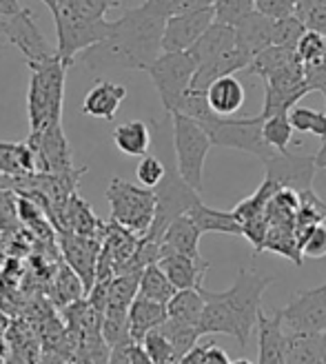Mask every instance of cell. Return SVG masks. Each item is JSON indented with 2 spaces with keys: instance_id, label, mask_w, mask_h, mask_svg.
I'll list each match as a JSON object with an SVG mask.
<instances>
[{
  "instance_id": "1",
  "label": "cell",
  "mask_w": 326,
  "mask_h": 364,
  "mask_svg": "<svg viewBox=\"0 0 326 364\" xmlns=\"http://www.w3.org/2000/svg\"><path fill=\"white\" fill-rule=\"evenodd\" d=\"M167 18V11H162L153 0H147L136 9H124L118 21H114L112 33L82 53V63L92 71H147V67L162 53Z\"/></svg>"
},
{
  "instance_id": "2",
  "label": "cell",
  "mask_w": 326,
  "mask_h": 364,
  "mask_svg": "<svg viewBox=\"0 0 326 364\" xmlns=\"http://www.w3.org/2000/svg\"><path fill=\"white\" fill-rule=\"evenodd\" d=\"M31 71L29 91H27V116L29 132H40L53 122H63L65 109V80L67 65L60 56L27 65Z\"/></svg>"
},
{
  "instance_id": "3",
  "label": "cell",
  "mask_w": 326,
  "mask_h": 364,
  "mask_svg": "<svg viewBox=\"0 0 326 364\" xmlns=\"http://www.w3.org/2000/svg\"><path fill=\"white\" fill-rule=\"evenodd\" d=\"M171 138H173V154L175 167L189 185L202 193L205 187V162L213 147L205 127L189 118L187 114H171Z\"/></svg>"
},
{
  "instance_id": "4",
  "label": "cell",
  "mask_w": 326,
  "mask_h": 364,
  "mask_svg": "<svg viewBox=\"0 0 326 364\" xmlns=\"http://www.w3.org/2000/svg\"><path fill=\"white\" fill-rule=\"evenodd\" d=\"M107 200L112 207V220L147 235L156 218V189L134 185L124 178H112L107 187Z\"/></svg>"
},
{
  "instance_id": "5",
  "label": "cell",
  "mask_w": 326,
  "mask_h": 364,
  "mask_svg": "<svg viewBox=\"0 0 326 364\" xmlns=\"http://www.w3.org/2000/svg\"><path fill=\"white\" fill-rule=\"evenodd\" d=\"M273 282L276 278H271V276H260L258 271L240 269L238 276H235V282L227 291L217 294L227 302L235 322H238L240 347H246L253 329L258 326V318L262 311V296Z\"/></svg>"
},
{
  "instance_id": "6",
  "label": "cell",
  "mask_w": 326,
  "mask_h": 364,
  "mask_svg": "<svg viewBox=\"0 0 326 364\" xmlns=\"http://www.w3.org/2000/svg\"><path fill=\"white\" fill-rule=\"evenodd\" d=\"M262 122L264 118L251 116V118H227L213 114L211 118L202 120L200 124L209 134L213 147H227V149H238L244 154H251L266 162L276 149L264 140L262 136Z\"/></svg>"
},
{
  "instance_id": "7",
  "label": "cell",
  "mask_w": 326,
  "mask_h": 364,
  "mask_svg": "<svg viewBox=\"0 0 326 364\" xmlns=\"http://www.w3.org/2000/svg\"><path fill=\"white\" fill-rule=\"evenodd\" d=\"M195 71L197 63L189 51H162L147 67V74L169 116L180 109V102L191 89Z\"/></svg>"
},
{
  "instance_id": "8",
  "label": "cell",
  "mask_w": 326,
  "mask_h": 364,
  "mask_svg": "<svg viewBox=\"0 0 326 364\" xmlns=\"http://www.w3.org/2000/svg\"><path fill=\"white\" fill-rule=\"evenodd\" d=\"M197 203H202L200 191H195L189 182L180 176L178 167H169L165 180L156 187V218L144 238L160 242L167 227L175 218L189 213Z\"/></svg>"
},
{
  "instance_id": "9",
  "label": "cell",
  "mask_w": 326,
  "mask_h": 364,
  "mask_svg": "<svg viewBox=\"0 0 326 364\" xmlns=\"http://www.w3.org/2000/svg\"><path fill=\"white\" fill-rule=\"evenodd\" d=\"M56 36H58V56L60 60L71 67L76 63L78 53H85L94 45L102 43L114 29V21H76V18L56 16Z\"/></svg>"
},
{
  "instance_id": "10",
  "label": "cell",
  "mask_w": 326,
  "mask_h": 364,
  "mask_svg": "<svg viewBox=\"0 0 326 364\" xmlns=\"http://www.w3.org/2000/svg\"><path fill=\"white\" fill-rule=\"evenodd\" d=\"M0 31H3L5 41L9 45H13L23 53L27 65L45 63V60H51L58 56V49L49 45L43 29L38 27V23H36V14L27 7L18 16L7 18V21H0Z\"/></svg>"
},
{
  "instance_id": "11",
  "label": "cell",
  "mask_w": 326,
  "mask_h": 364,
  "mask_svg": "<svg viewBox=\"0 0 326 364\" xmlns=\"http://www.w3.org/2000/svg\"><path fill=\"white\" fill-rule=\"evenodd\" d=\"M266 176L264 180L271 182L278 189H288V191H311L313 189V178L317 171L315 156H298V154H273L266 162Z\"/></svg>"
},
{
  "instance_id": "12",
  "label": "cell",
  "mask_w": 326,
  "mask_h": 364,
  "mask_svg": "<svg viewBox=\"0 0 326 364\" xmlns=\"http://www.w3.org/2000/svg\"><path fill=\"white\" fill-rule=\"evenodd\" d=\"M29 147L36 156V171L38 173H69L74 171L71 165V149L67 136L63 132V122H53L40 132H29Z\"/></svg>"
},
{
  "instance_id": "13",
  "label": "cell",
  "mask_w": 326,
  "mask_h": 364,
  "mask_svg": "<svg viewBox=\"0 0 326 364\" xmlns=\"http://www.w3.org/2000/svg\"><path fill=\"white\" fill-rule=\"evenodd\" d=\"M286 333H322L326 331V298L315 289L298 291L280 309Z\"/></svg>"
},
{
  "instance_id": "14",
  "label": "cell",
  "mask_w": 326,
  "mask_h": 364,
  "mask_svg": "<svg viewBox=\"0 0 326 364\" xmlns=\"http://www.w3.org/2000/svg\"><path fill=\"white\" fill-rule=\"evenodd\" d=\"M213 23V7L185 9L169 16L165 25V36H162V51H189Z\"/></svg>"
},
{
  "instance_id": "15",
  "label": "cell",
  "mask_w": 326,
  "mask_h": 364,
  "mask_svg": "<svg viewBox=\"0 0 326 364\" xmlns=\"http://www.w3.org/2000/svg\"><path fill=\"white\" fill-rule=\"evenodd\" d=\"M58 247L63 251L65 262L78 273L89 294L96 284L102 240L89 238V235H80V233H71V231H58Z\"/></svg>"
},
{
  "instance_id": "16",
  "label": "cell",
  "mask_w": 326,
  "mask_h": 364,
  "mask_svg": "<svg viewBox=\"0 0 326 364\" xmlns=\"http://www.w3.org/2000/svg\"><path fill=\"white\" fill-rule=\"evenodd\" d=\"M258 364H286V342L288 333L282 324L280 311L264 314L260 311L258 318Z\"/></svg>"
},
{
  "instance_id": "17",
  "label": "cell",
  "mask_w": 326,
  "mask_h": 364,
  "mask_svg": "<svg viewBox=\"0 0 326 364\" xmlns=\"http://www.w3.org/2000/svg\"><path fill=\"white\" fill-rule=\"evenodd\" d=\"M200 238H202V231L195 225L193 218L189 213L180 215L167 227L165 235H162L160 258L165 256V253H185V256H191V258H202Z\"/></svg>"
},
{
  "instance_id": "18",
  "label": "cell",
  "mask_w": 326,
  "mask_h": 364,
  "mask_svg": "<svg viewBox=\"0 0 326 364\" xmlns=\"http://www.w3.org/2000/svg\"><path fill=\"white\" fill-rule=\"evenodd\" d=\"M235 41H238V47L253 60L260 51L273 45V18H268L256 9L235 25Z\"/></svg>"
},
{
  "instance_id": "19",
  "label": "cell",
  "mask_w": 326,
  "mask_h": 364,
  "mask_svg": "<svg viewBox=\"0 0 326 364\" xmlns=\"http://www.w3.org/2000/svg\"><path fill=\"white\" fill-rule=\"evenodd\" d=\"M124 98H126V89L122 85H116L112 80H98L87 91L80 112L82 116L96 120H114Z\"/></svg>"
},
{
  "instance_id": "20",
  "label": "cell",
  "mask_w": 326,
  "mask_h": 364,
  "mask_svg": "<svg viewBox=\"0 0 326 364\" xmlns=\"http://www.w3.org/2000/svg\"><path fill=\"white\" fill-rule=\"evenodd\" d=\"M158 264L165 269V273L178 291L200 289L209 271V262L205 258H191L185 256V253H165Z\"/></svg>"
},
{
  "instance_id": "21",
  "label": "cell",
  "mask_w": 326,
  "mask_h": 364,
  "mask_svg": "<svg viewBox=\"0 0 326 364\" xmlns=\"http://www.w3.org/2000/svg\"><path fill=\"white\" fill-rule=\"evenodd\" d=\"M249 65H251V58L240 47H235V49L222 53V56H217V58H213V60H209L205 65H197L191 89L193 91H207L217 78L238 74V71H246Z\"/></svg>"
},
{
  "instance_id": "22",
  "label": "cell",
  "mask_w": 326,
  "mask_h": 364,
  "mask_svg": "<svg viewBox=\"0 0 326 364\" xmlns=\"http://www.w3.org/2000/svg\"><path fill=\"white\" fill-rule=\"evenodd\" d=\"M104 223H100L96 213L92 211L85 200L74 193L65 205V211L60 215L58 223V231H71V233H80V235H89V238H98L102 240L104 235Z\"/></svg>"
},
{
  "instance_id": "23",
  "label": "cell",
  "mask_w": 326,
  "mask_h": 364,
  "mask_svg": "<svg viewBox=\"0 0 326 364\" xmlns=\"http://www.w3.org/2000/svg\"><path fill=\"white\" fill-rule=\"evenodd\" d=\"M202 296L207 300L205 304V314L200 320V333L202 336H231L235 340H240V329L238 322H235L231 309L227 306V302L215 294V291H207L205 287L200 289Z\"/></svg>"
},
{
  "instance_id": "24",
  "label": "cell",
  "mask_w": 326,
  "mask_h": 364,
  "mask_svg": "<svg viewBox=\"0 0 326 364\" xmlns=\"http://www.w3.org/2000/svg\"><path fill=\"white\" fill-rule=\"evenodd\" d=\"M235 47H238V41H235V27L215 21L200 38H197V43L189 49V53L197 65H205Z\"/></svg>"
},
{
  "instance_id": "25",
  "label": "cell",
  "mask_w": 326,
  "mask_h": 364,
  "mask_svg": "<svg viewBox=\"0 0 326 364\" xmlns=\"http://www.w3.org/2000/svg\"><path fill=\"white\" fill-rule=\"evenodd\" d=\"M207 102L209 107L217 116H227L231 118L233 114H238L240 109L244 107V100H246V91H244V85L235 78V74L231 76H222L217 78L207 91Z\"/></svg>"
},
{
  "instance_id": "26",
  "label": "cell",
  "mask_w": 326,
  "mask_h": 364,
  "mask_svg": "<svg viewBox=\"0 0 326 364\" xmlns=\"http://www.w3.org/2000/svg\"><path fill=\"white\" fill-rule=\"evenodd\" d=\"M169 318L167 304L149 300L138 296L131 306H129V329H131V338L136 342H142V338L147 336L153 329H160L165 320Z\"/></svg>"
},
{
  "instance_id": "27",
  "label": "cell",
  "mask_w": 326,
  "mask_h": 364,
  "mask_svg": "<svg viewBox=\"0 0 326 364\" xmlns=\"http://www.w3.org/2000/svg\"><path fill=\"white\" fill-rule=\"evenodd\" d=\"M189 215L200 227L202 233H227V235H244V223L238 218L235 211H217L207 207L205 203H197Z\"/></svg>"
},
{
  "instance_id": "28",
  "label": "cell",
  "mask_w": 326,
  "mask_h": 364,
  "mask_svg": "<svg viewBox=\"0 0 326 364\" xmlns=\"http://www.w3.org/2000/svg\"><path fill=\"white\" fill-rule=\"evenodd\" d=\"M114 144L118 151L131 158H142L149 154L151 147V129L142 120H129L122 122L114 129Z\"/></svg>"
},
{
  "instance_id": "29",
  "label": "cell",
  "mask_w": 326,
  "mask_h": 364,
  "mask_svg": "<svg viewBox=\"0 0 326 364\" xmlns=\"http://www.w3.org/2000/svg\"><path fill=\"white\" fill-rule=\"evenodd\" d=\"M0 173L11 178H27L36 173V156L29 142H3L0 140Z\"/></svg>"
},
{
  "instance_id": "30",
  "label": "cell",
  "mask_w": 326,
  "mask_h": 364,
  "mask_svg": "<svg viewBox=\"0 0 326 364\" xmlns=\"http://www.w3.org/2000/svg\"><path fill=\"white\" fill-rule=\"evenodd\" d=\"M200 289H180V291H175V296L167 302L169 318H173L178 322H185V324H193V326L200 329V320H202L205 304H207Z\"/></svg>"
},
{
  "instance_id": "31",
  "label": "cell",
  "mask_w": 326,
  "mask_h": 364,
  "mask_svg": "<svg viewBox=\"0 0 326 364\" xmlns=\"http://www.w3.org/2000/svg\"><path fill=\"white\" fill-rule=\"evenodd\" d=\"M298 58V51L295 47H286V45H271L266 47L264 51H260L256 58L251 60L249 69L251 74H256L258 78L266 80L268 76H273L276 71L288 67V65H293Z\"/></svg>"
},
{
  "instance_id": "32",
  "label": "cell",
  "mask_w": 326,
  "mask_h": 364,
  "mask_svg": "<svg viewBox=\"0 0 326 364\" xmlns=\"http://www.w3.org/2000/svg\"><path fill=\"white\" fill-rule=\"evenodd\" d=\"M175 287L173 282L169 280V276L165 273L158 262L156 264H149L140 273V289H138V296L142 298H149V300H156V302H162L167 304L173 296H175Z\"/></svg>"
},
{
  "instance_id": "33",
  "label": "cell",
  "mask_w": 326,
  "mask_h": 364,
  "mask_svg": "<svg viewBox=\"0 0 326 364\" xmlns=\"http://www.w3.org/2000/svg\"><path fill=\"white\" fill-rule=\"evenodd\" d=\"M120 7H122L120 0H60L56 16L76 18V21H104L109 9H120Z\"/></svg>"
},
{
  "instance_id": "34",
  "label": "cell",
  "mask_w": 326,
  "mask_h": 364,
  "mask_svg": "<svg viewBox=\"0 0 326 364\" xmlns=\"http://www.w3.org/2000/svg\"><path fill=\"white\" fill-rule=\"evenodd\" d=\"M51 282H53L51 298H53V302H56L58 306H67L71 302L80 300L82 294L87 296L85 282L80 280V276L69 264H60Z\"/></svg>"
},
{
  "instance_id": "35",
  "label": "cell",
  "mask_w": 326,
  "mask_h": 364,
  "mask_svg": "<svg viewBox=\"0 0 326 364\" xmlns=\"http://www.w3.org/2000/svg\"><path fill=\"white\" fill-rule=\"evenodd\" d=\"M286 364H324L320 353V333H288Z\"/></svg>"
},
{
  "instance_id": "36",
  "label": "cell",
  "mask_w": 326,
  "mask_h": 364,
  "mask_svg": "<svg viewBox=\"0 0 326 364\" xmlns=\"http://www.w3.org/2000/svg\"><path fill=\"white\" fill-rule=\"evenodd\" d=\"M160 331L169 338V342L173 344V351H175V362L183 358L185 353H189L197 342H200L202 333L197 326L193 324H185V322H178L173 318H167L165 324L160 326Z\"/></svg>"
},
{
  "instance_id": "37",
  "label": "cell",
  "mask_w": 326,
  "mask_h": 364,
  "mask_svg": "<svg viewBox=\"0 0 326 364\" xmlns=\"http://www.w3.org/2000/svg\"><path fill=\"white\" fill-rule=\"evenodd\" d=\"M293 124L288 114H276V116H268L262 122V136L264 140L273 147L278 154L288 151V142L293 138Z\"/></svg>"
},
{
  "instance_id": "38",
  "label": "cell",
  "mask_w": 326,
  "mask_h": 364,
  "mask_svg": "<svg viewBox=\"0 0 326 364\" xmlns=\"http://www.w3.org/2000/svg\"><path fill=\"white\" fill-rule=\"evenodd\" d=\"M140 289V273H118L109 282V304L107 306H120L129 309L131 302L138 298Z\"/></svg>"
},
{
  "instance_id": "39",
  "label": "cell",
  "mask_w": 326,
  "mask_h": 364,
  "mask_svg": "<svg viewBox=\"0 0 326 364\" xmlns=\"http://www.w3.org/2000/svg\"><path fill=\"white\" fill-rule=\"evenodd\" d=\"M288 118H291L293 129L300 134H311L317 138H326V112H317V109L311 107H293L288 112Z\"/></svg>"
},
{
  "instance_id": "40",
  "label": "cell",
  "mask_w": 326,
  "mask_h": 364,
  "mask_svg": "<svg viewBox=\"0 0 326 364\" xmlns=\"http://www.w3.org/2000/svg\"><path fill=\"white\" fill-rule=\"evenodd\" d=\"M298 247L300 253L306 258H326V225L324 223H315L311 227H306L304 233L298 235Z\"/></svg>"
},
{
  "instance_id": "41",
  "label": "cell",
  "mask_w": 326,
  "mask_h": 364,
  "mask_svg": "<svg viewBox=\"0 0 326 364\" xmlns=\"http://www.w3.org/2000/svg\"><path fill=\"white\" fill-rule=\"evenodd\" d=\"M304 31L306 27L295 14L284 16V18H273V45L298 47Z\"/></svg>"
},
{
  "instance_id": "42",
  "label": "cell",
  "mask_w": 326,
  "mask_h": 364,
  "mask_svg": "<svg viewBox=\"0 0 326 364\" xmlns=\"http://www.w3.org/2000/svg\"><path fill=\"white\" fill-rule=\"evenodd\" d=\"M215 21L227 25H238L242 18L256 11V0H217L213 5Z\"/></svg>"
},
{
  "instance_id": "43",
  "label": "cell",
  "mask_w": 326,
  "mask_h": 364,
  "mask_svg": "<svg viewBox=\"0 0 326 364\" xmlns=\"http://www.w3.org/2000/svg\"><path fill=\"white\" fill-rule=\"evenodd\" d=\"M142 347L144 351L149 353V358L156 364H175V351H173V344L169 342V338L162 333L160 329L149 331L147 336L142 338Z\"/></svg>"
},
{
  "instance_id": "44",
  "label": "cell",
  "mask_w": 326,
  "mask_h": 364,
  "mask_svg": "<svg viewBox=\"0 0 326 364\" xmlns=\"http://www.w3.org/2000/svg\"><path fill=\"white\" fill-rule=\"evenodd\" d=\"M295 16L304 23L306 29L326 36V0H300Z\"/></svg>"
},
{
  "instance_id": "45",
  "label": "cell",
  "mask_w": 326,
  "mask_h": 364,
  "mask_svg": "<svg viewBox=\"0 0 326 364\" xmlns=\"http://www.w3.org/2000/svg\"><path fill=\"white\" fill-rule=\"evenodd\" d=\"M167 165L162 162L158 156H142L140 162H138V167H136V178H138V185L142 187H149V189H156L162 180H165L167 176Z\"/></svg>"
},
{
  "instance_id": "46",
  "label": "cell",
  "mask_w": 326,
  "mask_h": 364,
  "mask_svg": "<svg viewBox=\"0 0 326 364\" xmlns=\"http://www.w3.org/2000/svg\"><path fill=\"white\" fill-rule=\"evenodd\" d=\"M295 51H298V58L302 60V65H311V63L320 60L326 53V36L306 29L304 36L300 38V43H298V47H295Z\"/></svg>"
},
{
  "instance_id": "47",
  "label": "cell",
  "mask_w": 326,
  "mask_h": 364,
  "mask_svg": "<svg viewBox=\"0 0 326 364\" xmlns=\"http://www.w3.org/2000/svg\"><path fill=\"white\" fill-rule=\"evenodd\" d=\"M18 220V198L11 189H0V231H11Z\"/></svg>"
},
{
  "instance_id": "48",
  "label": "cell",
  "mask_w": 326,
  "mask_h": 364,
  "mask_svg": "<svg viewBox=\"0 0 326 364\" xmlns=\"http://www.w3.org/2000/svg\"><path fill=\"white\" fill-rule=\"evenodd\" d=\"M256 9L268 18H284L295 14L293 0H256Z\"/></svg>"
},
{
  "instance_id": "49",
  "label": "cell",
  "mask_w": 326,
  "mask_h": 364,
  "mask_svg": "<svg viewBox=\"0 0 326 364\" xmlns=\"http://www.w3.org/2000/svg\"><path fill=\"white\" fill-rule=\"evenodd\" d=\"M304 67V78H306V85L311 87V91H324L326 89V53L311 63V65H302Z\"/></svg>"
},
{
  "instance_id": "50",
  "label": "cell",
  "mask_w": 326,
  "mask_h": 364,
  "mask_svg": "<svg viewBox=\"0 0 326 364\" xmlns=\"http://www.w3.org/2000/svg\"><path fill=\"white\" fill-rule=\"evenodd\" d=\"M209 344H211V342H197L195 347H193L189 353H185L183 358H180L175 364H202L205 353H207V349H209Z\"/></svg>"
},
{
  "instance_id": "51",
  "label": "cell",
  "mask_w": 326,
  "mask_h": 364,
  "mask_svg": "<svg viewBox=\"0 0 326 364\" xmlns=\"http://www.w3.org/2000/svg\"><path fill=\"white\" fill-rule=\"evenodd\" d=\"M202 364H231V360H229V355H227L224 349H220L217 344L211 342V344H209V349H207V353H205Z\"/></svg>"
},
{
  "instance_id": "52",
  "label": "cell",
  "mask_w": 326,
  "mask_h": 364,
  "mask_svg": "<svg viewBox=\"0 0 326 364\" xmlns=\"http://www.w3.org/2000/svg\"><path fill=\"white\" fill-rule=\"evenodd\" d=\"M25 7L21 5V0H0V21H7L21 14Z\"/></svg>"
},
{
  "instance_id": "53",
  "label": "cell",
  "mask_w": 326,
  "mask_h": 364,
  "mask_svg": "<svg viewBox=\"0 0 326 364\" xmlns=\"http://www.w3.org/2000/svg\"><path fill=\"white\" fill-rule=\"evenodd\" d=\"M129 364H156L149 353L144 351V347L140 342H134V347H131V358H129Z\"/></svg>"
},
{
  "instance_id": "54",
  "label": "cell",
  "mask_w": 326,
  "mask_h": 364,
  "mask_svg": "<svg viewBox=\"0 0 326 364\" xmlns=\"http://www.w3.org/2000/svg\"><path fill=\"white\" fill-rule=\"evenodd\" d=\"M217 3V0H183V9H205V7H213Z\"/></svg>"
},
{
  "instance_id": "55",
  "label": "cell",
  "mask_w": 326,
  "mask_h": 364,
  "mask_svg": "<svg viewBox=\"0 0 326 364\" xmlns=\"http://www.w3.org/2000/svg\"><path fill=\"white\" fill-rule=\"evenodd\" d=\"M9 353H11L9 340H7L5 336H0V364H7V360H9Z\"/></svg>"
},
{
  "instance_id": "56",
  "label": "cell",
  "mask_w": 326,
  "mask_h": 364,
  "mask_svg": "<svg viewBox=\"0 0 326 364\" xmlns=\"http://www.w3.org/2000/svg\"><path fill=\"white\" fill-rule=\"evenodd\" d=\"M315 165H317V169H326V138L322 140V147L315 154Z\"/></svg>"
},
{
  "instance_id": "57",
  "label": "cell",
  "mask_w": 326,
  "mask_h": 364,
  "mask_svg": "<svg viewBox=\"0 0 326 364\" xmlns=\"http://www.w3.org/2000/svg\"><path fill=\"white\" fill-rule=\"evenodd\" d=\"M40 3L49 7L51 16H56V14H58V5H60V0H40Z\"/></svg>"
},
{
  "instance_id": "58",
  "label": "cell",
  "mask_w": 326,
  "mask_h": 364,
  "mask_svg": "<svg viewBox=\"0 0 326 364\" xmlns=\"http://www.w3.org/2000/svg\"><path fill=\"white\" fill-rule=\"evenodd\" d=\"M320 353H322V362L326 364V331L320 333Z\"/></svg>"
},
{
  "instance_id": "59",
  "label": "cell",
  "mask_w": 326,
  "mask_h": 364,
  "mask_svg": "<svg viewBox=\"0 0 326 364\" xmlns=\"http://www.w3.org/2000/svg\"><path fill=\"white\" fill-rule=\"evenodd\" d=\"M7 329H9V320L0 314V336H5L7 333Z\"/></svg>"
},
{
  "instance_id": "60",
  "label": "cell",
  "mask_w": 326,
  "mask_h": 364,
  "mask_svg": "<svg viewBox=\"0 0 326 364\" xmlns=\"http://www.w3.org/2000/svg\"><path fill=\"white\" fill-rule=\"evenodd\" d=\"M315 291H317V294H322V296L326 298V282H324V284H320V287H315Z\"/></svg>"
},
{
  "instance_id": "61",
  "label": "cell",
  "mask_w": 326,
  "mask_h": 364,
  "mask_svg": "<svg viewBox=\"0 0 326 364\" xmlns=\"http://www.w3.org/2000/svg\"><path fill=\"white\" fill-rule=\"evenodd\" d=\"M231 364H253V362L246 360V358H240V360H235V362H231Z\"/></svg>"
},
{
  "instance_id": "62",
  "label": "cell",
  "mask_w": 326,
  "mask_h": 364,
  "mask_svg": "<svg viewBox=\"0 0 326 364\" xmlns=\"http://www.w3.org/2000/svg\"><path fill=\"white\" fill-rule=\"evenodd\" d=\"M5 43H7V41H5V36H3V31H0V49H3Z\"/></svg>"
},
{
  "instance_id": "63",
  "label": "cell",
  "mask_w": 326,
  "mask_h": 364,
  "mask_svg": "<svg viewBox=\"0 0 326 364\" xmlns=\"http://www.w3.org/2000/svg\"><path fill=\"white\" fill-rule=\"evenodd\" d=\"M322 94H324V107H326V89L322 91Z\"/></svg>"
}]
</instances>
